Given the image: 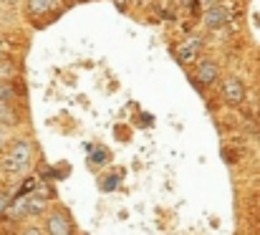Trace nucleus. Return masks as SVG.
<instances>
[{"label":"nucleus","instance_id":"nucleus-15","mask_svg":"<svg viewBox=\"0 0 260 235\" xmlns=\"http://www.w3.org/2000/svg\"><path fill=\"white\" fill-rule=\"evenodd\" d=\"M179 5H182V8H192V5H194V0H179Z\"/></svg>","mask_w":260,"mask_h":235},{"label":"nucleus","instance_id":"nucleus-14","mask_svg":"<svg viewBox=\"0 0 260 235\" xmlns=\"http://www.w3.org/2000/svg\"><path fill=\"white\" fill-rule=\"evenodd\" d=\"M104 190H114L116 187V177H104V185H101Z\"/></svg>","mask_w":260,"mask_h":235},{"label":"nucleus","instance_id":"nucleus-17","mask_svg":"<svg viewBox=\"0 0 260 235\" xmlns=\"http://www.w3.org/2000/svg\"><path fill=\"white\" fill-rule=\"evenodd\" d=\"M124 3H129V0H116V5H119V8H124Z\"/></svg>","mask_w":260,"mask_h":235},{"label":"nucleus","instance_id":"nucleus-7","mask_svg":"<svg viewBox=\"0 0 260 235\" xmlns=\"http://www.w3.org/2000/svg\"><path fill=\"white\" fill-rule=\"evenodd\" d=\"M46 208H48V200L46 197H41V195H28V215L30 218H41V215H46Z\"/></svg>","mask_w":260,"mask_h":235},{"label":"nucleus","instance_id":"nucleus-11","mask_svg":"<svg viewBox=\"0 0 260 235\" xmlns=\"http://www.w3.org/2000/svg\"><path fill=\"white\" fill-rule=\"evenodd\" d=\"M0 101H8V104L15 101V89L10 81H0Z\"/></svg>","mask_w":260,"mask_h":235},{"label":"nucleus","instance_id":"nucleus-6","mask_svg":"<svg viewBox=\"0 0 260 235\" xmlns=\"http://www.w3.org/2000/svg\"><path fill=\"white\" fill-rule=\"evenodd\" d=\"M230 20H233V15H230V10H228L225 5H212V8L205 10V25H207L210 31L225 28Z\"/></svg>","mask_w":260,"mask_h":235},{"label":"nucleus","instance_id":"nucleus-4","mask_svg":"<svg viewBox=\"0 0 260 235\" xmlns=\"http://www.w3.org/2000/svg\"><path fill=\"white\" fill-rule=\"evenodd\" d=\"M200 51H202V38H197V36H192V38L182 41L179 46H174V56H177L179 64H192V61H197Z\"/></svg>","mask_w":260,"mask_h":235},{"label":"nucleus","instance_id":"nucleus-10","mask_svg":"<svg viewBox=\"0 0 260 235\" xmlns=\"http://www.w3.org/2000/svg\"><path fill=\"white\" fill-rule=\"evenodd\" d=\"M0 122L3 124H18V114L13 111V104L0 101Z\"/></svg>","mask_w":260,"mask_h":235},{"label":"nucleus","instance_id":"nucleus-3","mask_svg":"<svg viewBox=\"0 0 260 235\" xmlns=\"http://www.w3.org/2000/svg\"><path fill=\"white\" fill-rule=\"evenodd\" d=\"M74 225L63 210H51L46 218V235H71Z\"/></svg>","mask_w":260,"mask_h":235},{"label":"nucleus","instance_id":"nucleus-1","mask_svg":"<svg viewBox=\"0 0 260 235\" xmlns=\"http://www.w3.org/2000/svg\"><path fill=\"white\" fill-rule=\"evenodd\" d=\"M30 157H33V142L25 139V137H20V139H15L10 144L8 155L0 159V167L8 174H23L30 167Z\"/></svg>","mask_w":260,"mask_h":235},{"label":"nucleus","instance_id":"nucleus-19","mask_svg":"<svg viewBox=\"0 0 260 235\" xmlns=\"http://www.w3.org/2000/svg\"><path fill=\"white\" fill-rule=\"evenodd\" d=\"M0 58H3V51H0Z\"/></svg>","mask_w":260,"mask_h":235},{"label":"nucleus","instance_id":"nucleus-2","mask_svg":"<svg viewBox=\"0 0 260 235\" xmlns=\"http://www.w3.org/2000/svg\"><path fill=\"white\" fill-rule=\"evenodd\" d=\"M220 94H222V99H225L230 106H240V104L245 101V86H243L240 78H235V76L222 78V83H220Z\"/></svg>","mask_w":260,"mask_h":235},{"label":"nucleus","instance_id":"nucleus-9","mask_svg":"<svg viewBox=\"0 0 260 235\" xmlns=\"http://www.w3.org/2000/svg\"><path fill=\"white\" fill-rule=\"evenodd\" d=\"M58 5V0H28V10L33 15H46Z\"/></svg>","mask_w":260,"mask_h":235},{"label":"nucleus","instance_id":"nucleus-13","mask_svg":"<svg viewBox=\"0 0 260 235\" xmlns=\"http://www.w3.org/2000/svg\"><path fill=\"white\" fill-rule=\"evenodd\" d=\"M18 235H43V230H41L38 225H28L25 230H20V233H18Z\"/></svg>","mask_w":260,"mask_h":235},{"label":"nucleus","instance_id":"nucleus-18","mask_svg":"<svg viewBox=\"0 0 260 235\" xmlns=\"http://www.w3.org/2000/svg\"><path fill=\"white\" fill-rule=\"evenodd\" d=\"M0 190H3V177H0Z\"/></svg>","mask_w":260,"mask_h":235},{"label":"nucleus","instance_id":"nucleus-16","mask_svg":"<svg viewBox=\"0 0 260 235\" xmlns=\"http://www.w3.org/2000/svg\"><path fill=\"white\" fill-rule=\"evenodd\" d=\"M5 144V129H0V147Z\"/></svg>","mask_w":260,"mask_h":235},{"label":"nucleus","instance_id":"nucleus-8","mask_svg":"<svg viewBox=\"0 0 260 235\" xmlns=\"http://www.w3.org/2000/svg\"><path fill=\"white\" fill-rule=\"evenodd\" d=\"M8 218H10V220H23V218H28V195L13 200V205H10V210H8Z\"/></svg>","mask_w":260,"mask_h":235},{"label":"nucleus","instance_id":"nucleus-5","mask_svg":"<svg viewBox=\"0 0 260 235\" xmlns=\"http://www.w3.org/2000/svg\"><path fill=\"white\" fill-rule=\"evenodd\" d=\"M220 78V69L212 58H200L197 61V69H194V81L200 86H212L215 81Z\"/></svg>","mask_w":260,"mask_h":235},{"label":"nucleus","instance_id":"nucleus-12","mask_svg":"<svg viewBox=\"0 0 260 235\" xmlns=\"http://www.w3.org/2000/svg\"><path fill=\"white\" fill-rule=\"evenodd\" d=\"M10 205H13V200H10V195H8L5 190H0V218H3V215H8V210H10Z\"/></svg>","mask_w":260,"mask_h":235}]
</instances>
